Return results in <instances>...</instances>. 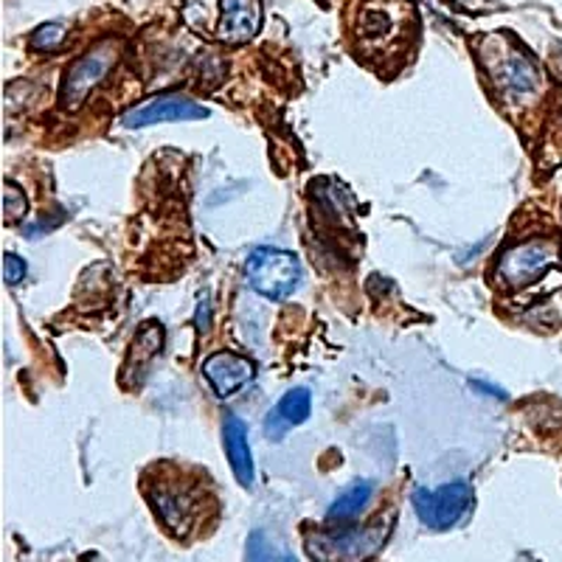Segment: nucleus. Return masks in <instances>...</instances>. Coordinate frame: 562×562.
<instances>
[{
    "label": "nucleus",
    "instance_id": "f257e3e1",
    "mask_svg": "<svg viewBox=\"0 0 562 562\" xmlns=\"http://www.w3.org/2000/svg\"><path fill=\"white\" fill-rule=\"evenodd\" d=\"M147 498L155 515L169 535L189 537L203 515V492L200 486L178 479L172 470H160L158 481H147Z\"/></svg>",
    "mask_w": 562,
    "mask_h": 562
},
{
    "label": "nucleus",
    "instance_id": "f03ea898",
    "mask_svg": "<svg viewBox=\"0 0 562 562\" xmlns=\"http://www.w3.org/2000/svg\"><path fill=\"white\" fill-rule=\"evenodd\" d=\"M481 59L495 85L509 97H531L540 88V68L506 37V32L492 34L481 43Z\"/></svg>",
    "mask_w": 562,
    "mask_h": 562
},
{
    "label": "nucleus",
    "instance_id": "7ed1b4c3",
    "mask_svg": "<svg viewBox=\"0 0 562 562\" xmlns=\"http://www.w3.org/2000/svg\"><path fill=\"white\" fill-rule=\"evenodd\" d=\"M414 7L408 0H363L358 14V40L366 54H389L403 43Z\"/></svg>",
    "mask_w": 562,
    "mask_h": 562
},
{
    "label": "nucleus",
    "instance_id": "20e7f679",
    "mask_svg": "<svg viewBox=\"0 0 562 562\" xmlns=\"http://www.w3.org/2000/svg\"><path fill=\"white\" fill-rule=\"evenodd\" d=\"M248 284L270 301H284L301 288L299 256L281 248H256L245 265Z\"/></svg>",
    "mask_w": 562,
    "mask_h": 562
},
{
    "label": "nucleus",
    "instance_id": "39448f33",
    "mask_svg": "<svg viewBox=\"0 0 562 562\" xmlns=\"http://www.w3.org/2000/svg\"><path fill=\"white\" fill-rule=\"evenodd\" d=\"M115 59H119V43H113V40H102V43L93 45L90 52H85L82 57L74 59L63 77L59 104H63L65 110L82 108L85 99H88L90 93L102 85V79L108 77L110 68L115 65Z\"/></svg>",
    "mask_w": 562,
    "mask_h": 562
},
{
    "label": "nucleus",
    "instance_id": "423d86ee",
    "mask_svg": "<svg viewBox=\"0 0 562 562\" xmlns=\"http://www.w3.org/2000/svg\"><path fill=\"white\" fill-rule=\"evenodd\" d=\"M416 518L422 526H428L434 531H448L464 520V515L473 506V486L470 481H453L445 484L441 490H414L411 495Z\"/></svg>",
    "mask_w": 562,
    "mask_h": 562
},
{
    "label": "nucleus",
    "instance_id": "0eeeda50",
    "mask_svg": "<svg viewBox=\"0 0 562 562\" xmlns=\"http://www.w3.org/2000/svg\"><path fill=\"white\" fill-rule=\"evenodd\" d=\"M391 526H394V515L378 520L369 529L326 531V535L310 537L307 549L318 560H366V557H374L383 549L391 535Z\"/></svg>",
    "mask_w": 562,
    "mask_h": 562
},
{
    "label": "nucleus",
    "instance_id": "6e6552de",
    "mask_svg": "<svg viewBox=\"0 0 562 562\" xmlns=\"http://www.w3.org/2000/svg\"><path fill=\"white\" fill-rule=\"evenodd\" d=\"M557 262H560V248L554 243H549V239L515 245V248H509L501 256L495 279L504 288L520 290L526 284H531V281L540 279V276L549 273Z\"/></svg>",
    "mask_w": 562,
    "mask_h": 562
},
{
    "label": "nucleus",
    "instance_id": "1a4fd4ad",
    "mask_svg": "<svg viewBox=\"0 0 562 562\" xmlns=\"http://www.w3.org/2000/svg\"><path fill=\"white\" fill-rule=\"evenodd\" d=\"M200 119H209V110L203 104L192 102L189 97H180V93H164V97H155L130 110L122 119V124L135 130L164 122H200Z\"/></svg>",
    "mask_w": 562,
    "mask_h": 562
},
{
    "label": "nucleus",
    "instance_id": "9d476101",
    "mask_svg": "<svg viewBox=\"0 0 562 562\" xmlns=\"http://www.w3.org/2000/svg\"><path fill=\"white\" fill-rule=\"evenodd\" d=\"M262 29V0H220L217 37L223 43L243 45Z\"/></svg>",
    "mask_w": 562,
    "mask_h": 562
},
{
    "label": "nucleus",
    "instance_id": "9b49d317",
    "mask_svg": "<svg viewBox=\"0 0 562 562\" xmlns=\"http://www.w3.org/2000/svg\"><path fill=\"white\" fill-rule=\"evenodd\" d=\"M203 374L217 396H234L254 380V363L248 358L231 355V351H217L203 363Z\"/></svg>",
    "mask_w": 562,
    "mask_h": 562
},
{
    "label": "nucleus",
    "instance_id": "f8f14e48",
    "mask_svg": "<svg viewBox=\"0 0 562 562\" xmlns=\"http://www.w3.org/2000/svg\"><path fill=\"white\" fill-rule=\"evenodd\" d=\"M223 441H225V453H228L231 461V470L237 475L239 484L245 490L254 486L256 479V470H254V453H250V445H248V425H245L239 416L228 414L223 425Z\"/></svg>",
    "mask_w": 562,
    "mask_h": 562
},
{
    "label": "nucleus",
    "instance_id": "ddd939ff",
    "mask_svg": "<svg viewBox=\"0 0 562 562\" xmlns=\"http://www.w3.org/2000/svg\"><path fill=\"white\" fill-rule=\"evenodd\" d=\"M310 411H313V394H310L307 389L288 391V394L279 400V405H276V408L268 414L265 430H268V436H273V439H281V436L288 434L290 428H299V425H304L310 416Z\"/></svg>",
    "mask_w": 562,
    "mask_h": 562
},
{
    "label": "nucleus",
    "instance_id": "4468645a",
    "mask_svg": "<svg viewBox=\"0 0 562 562\" xmlns=\"http://www.w3.org/2000/svg\"><path fill=\"white\" fill-rule=\"evenodd\" d=\"M160 349H164V326L158 321H147L135 335L133 346H130V358L124 363V385L130 383L133 374H144L149 363L160 355Z\"/></svg>",
    "mask_w": 562,
    "mask_h": 562
},
{
    "label": "nucleus",
    "instance_id": "2eb2a0df",
    "mask_svg": "<svg viewBox=\"0 0 562 562\" xmlns=\"http://www.w3.org/2000/svg\"><path fill=\"white\" fill-rule=\"evenodd\" d=\"M371 495H374V484H371V481H358V484H351L349 490H344L338 498L333 501V506H329V512H326V518L355 520L360 512L369 506Z\"/></svg>",
    "mask_w": 562,
    "mask_h": 562
},
{
    "label": "nucleus",
    "instance_id": "dca6fc26",
    "mask_svg": "<svg viewBox=\"0 0 562 562\" xmlns=\"http://www.w3.org/2000/svg\"><path fill=\"white\" fill-rule=\"evenodd\" d=\"M65 40V29L57 26V23H48V26H40L37 32L32 34V45L37 52H54L59 48Z\"/></svg>",
    "mask_w": 562,
    "mask_h": 562
},
{
    "label": "nucleus",
    "instance_id": "f3484780",
    "mask_svg": "<svg viewBox=\"0 0 562 562\" xmlns=\"http://www.w3.org/2000/svg\"><path fill=\"white\" fill-rule=\"evenodd\" d=\"M3 209H7L9 223H14V220L23 217V214H26V209H29L26 194L20 192L18 183H12V180L7 183V194H3Z\"/></svg>",
    "mask_w": 562,
    "mask_h": 562
},
{
    "label": "nucleus",
    "instance_id": "a211bd4d",
    "mask_svg": "<svg viewBox=\"0 0 562 562\" xmlns=\"http://www.w3.org/2000/svg\"><path fill=\"white\" fill-rule=\"evenodd\" d=\"M3 276H7V284H20L26 279V262L20 256L7 254V262H3Z\"/></svg>",
    "mask_w": 562,
    "mask_h": 562
},
{
    "label": "nucleus",
    "instance_id": "6ab92c4d",
    "mask_svg": "<svg viewBox=\"0 0 562 562\" xmlns=\"http://www.w3.org/2000/svg\"><path fill=\"white\" fill-rule=\"evenodd\" d=\"M198 326L200 329H205V326H209V295H205L203 304H200V310H198Z\"/></svg>",
    "mask_w": 562,
    "mask_h": 562
},
{
    "label": "nucleus",
    "instance_id": "aec40b11",
    "mask_svg": "<svg viewBox=\"0 0 562 562\" xmlns=\"http://www.w3.org/2000/svg\"><path fill=\"white\" fill-rule=\"evenodd\" d=\"M456 3H459V7H464V9H475V7H481L484 0H456Z\"/></svg>",
    "mask_w": 562,
    "mask_h": 562
}]
</instances>
